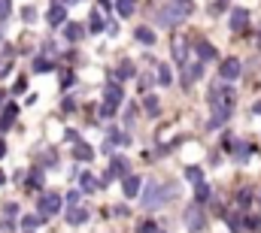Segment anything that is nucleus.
<instances>
[{
    "mask_svg": "<svg viewBox=\"0 0 261 233\" xmlns=\"http://www.w3.org/2000/svg\"><path fill=\"white\" fill-rule=\"evenodd\" d=\"M73 152H76V158H79V161H91V155H94V152H91V145H85V142H76V149H73Z\"/></svg>",
    "mask_w": 261,
    "mask_h": 233,
    "instance_id": "20",
    "label": "nucleus"
},
{
    "mask_svg": "<svg viewBox=\"0 0 261 233\" xmlns=\"http://www.w3.org/2000/svg\"><path fill=\"white\" fill-rule=\"evenodd\" d=\"M122 191H125V197H137V194H140V179H137V176H125Z\"/></svg>",
    "mask_w": 261,
    "mask_h": 233,
    "instance_id": "11",
    "label": "nucleus"
},
{
    "mask_svg": "<svg viewBox=\"0 0 261 233\" xmlns=\"http://www.w3.org/2000/svg\"><path fill=\"white\" fill-rule=\"evenodd\" d=\"M252 115H261V100L255 103V106H252Z\"/></svg>",
    "mask_w": 261,
    "mask_h": 233,
    "instance_id": "38",
    "label": "nucleus"
},
{
    "mask_svg": "<svg viewBox=\"0 0 261 233\" xmlns=\"http://www.w3.org/2000/svg\"><path fill=\"white\" fill-rule=\"evenodd\" d=\"M12 12V0H0V21Z\"/></svg>",
    "mask_w": 261,
    "mask_h": 233,
    "instance_id": "27",
    "label": "nucleus"
},
{
    "mask_svg": "<svg viewBox=\"0 0 261 233\" xmlns=\"http://www.w3.org/2000/svg\"><path fill=\"white\" fill-rule=\"evenodd\" d=\"M246 24H249V12H246V9H234L231 18H228V27H231L234 34H243Z\"/></svg>",
    "mask_w": 261,
    "mask_h": 233,
    "instance_id": "5",
    "label": "nucleus"
},
{
    "mask_svg": "<svg viewBox=\"0 0 261 233\" xmlns=\"http://www.w3.org/2000/svg\"><path fill=\"white\" fill-rule=\"evenodd\" d=\"M170 197H173V188H170V185H152V188L146 191L143 203H146V209H155V206H161V203L170 200Z\"/></svg>",
    "mask_w": 261,
    "mask_h": 233,
    "instance_id": "2",
    "label": "nucleus"
},
{
    "mask_svg": "<svg viewBox=\"0 0 261 233\" xmlns=\"http://www.w3.org/2000/svg\"><path fill=\"white\" fill-rule=\"evenodd\" d=\"M170 82H173V73H170V67H167V64H158V85H164V88H167Z\"/></svg>",
    "mask_w": 261,
    "mask_h": 233,
    "instance_id": "14",
    "label": "nucleus"
},
{
    "mask_svg": "<svg viewBox=\"0 0 261 233\" xmlns=\"http://www.w3.org/2000/svg\"><path fill=\"white\" fill-rule=\"evenodd\" d=\"M130 9H134V0H119V12L122 15H130Z\"/></svg>",
    "mask_w": 261,
    "mask_h": 233,
    "instance_id": "29",
    "label": "nucleus"
},
{
    "mask_svg": "<svg viewBox=\"0 0 261 233\" xmlns=\"http://www.w3.org/2000/svg\"><path fill=\"white\" fill-rule=\"evenodd\" d=\"M225 218H228V224H231L234 230H240V215H237V212H231V215H225Z\"/></svg>",
    "mask_w": 261,
    "mask_h": 233,
    "instance_id": "34",
    "label": "nucleus"
},
{
    "mask_svg": "<svg viewBox=\"0 0 261 233\" xmlns=\"http://www.w3.org/2000/svg\"><path fill=\"white\" fill-rule=\"evenodd\" d=\"M67 221H70V224H85V221H88V209H82L79 203H73V206L67 209Z\"/></svg>",
    "mask_w": 261,
    "mask_h": 233,
    "instance_id": "8",
    "label": "nucleus"
},
{
    "mask_svg": "<svg viewBox=\"0 0 261 233\" xmlns=\"http://www.w3.org/2000/svg\"><path fill=\"white\" fill-rule=\"evenodd\" d=\"M73 109H76V103H73V100L67 97V100H64V112H73Z\"/></svg>",
    "mask_w": 261,
    "mask_h": 233,
    "instance_id": "37",
    "label": "nucleus"
},
{
    "mask_svg": "<svg viewBox=\"0 0 261 233\" xmlns=\"http://www.w3.org/2000/svg\"><path fill=\"white\" fill-rule=\"evenodd\" d=\"M192 9H195V6H192V0H176L173 6H164V9L158 12V24H161V27H173L176 21H182V18H186L182 12H192Z\"/></svg>",
    "mask_w": 261,
    "mask_h": 233,
    "instance_id": "1",
    "label": "nucleus"
},
{
    "mask_svg": "<svg viewBox=\"0 0 261 233\" xmlns=\"http://www.w3.org/2000/svg\"><path fill=\"white\" fill-rule=\"evenodd\" d=\"M195 200L197 203H206V200H210V185H206L203 179L197 182V188H195Z\"/></svg>",
    "mask_w": 261,
    "mask_h": 233,
    "instance_id": "17",
    "label": "nucleus"
},
{
    "mask_svg": "<svg viewBox=\"0 0 261 233\" xmlns=\"http://www.w3.org/2000/svg\"><path fill=\"white\" fill-rule=\"evenodd\" d=\"M143 106H146V112H149V115H155V112H158V100H155L152 94H149V97L143 100Z\"/></svg>",
    "mask_w": 261,
    "mask_h": 233,
    "instance_id": "23",
    "label": "nucleus"
},
{
    "mask_svg": "<svg viewBox=\"0 0 261 233\" xmlns=\"http://www.w3.org/2000/svg\"><path fill=\"white\" fill-rule=\"evenodd\" d=\"M91 31H94V34L103 31V18H100V12H94V18H91Z\"/></svg>",
    "mask_w": 261,
    "mask_h": 233,
    "instance_id": "30",
    "label": "nucleus"
},
{
    "mask_svg": "<svg viewBox=\"0 0 261 233\" xmlns=\"http://www.w3.org/2000/svg\"><path fill=\"white\" fill-rule=\"evenodd\" d=\"M79 185H82V191H97V188H100V185H97V179H94L91 173L79 176Z\"/></svg>",
    "mask_w": 261,
    "mask_h": 233,
    "instance_id": "15",
    "label": "nucleus"
},
{
    "mask_svg": "<svg viewBox=\"0 0 261 233\" xmlns=\"http://www.w3.org/2000/svg\"><path fill=\"white\" fill-rule=\"evenodd\" d=\"M100 115H103V118H113V115H116V106H113V103H103V106H100Z\"/></svg>",
    "mask_w": 261,
    "mask_h": 233,
    "instance_id": "31",
    "label": "nucleus"
},
{
    "mask_svg": "<svg viewBox=\"0 0 261 233\" xmlns=\"http://www.w3.org/2000/svg\"><path fill=\"white\" fill-rule=\"evenodd\" d=\"M40 224H43V215H24L21 218V230L24 233H31L34 227H40Z\"/></svg>",
    "mask_w": 261,
    "mask_h": 233,
    "instance_id": "13",
    "label": "nucleus"
},
{
    "mask_svg": "<svg viewBox=\"0 0 261 233\" xmlns=\"http://www.w3.org/2000/svg\"><path fill=\"white\" fill-rule=\"evenodd\" d=\"M173 55L179 58V64H186V58H189V46H186V43H173Z\"/></svg>",
    "mask_w": 261,
    "mask_h": 233,
    "instance_id": "22",
    "label": "nucleus"
},
{
    "mask_svg": "<svg viewBox=\"0 0 261 233\" xmlns=\"http://www.w3.org/2000/svg\"><path fill=\"white\" fill-rule=\"evenodd\" d=\"M64 18H67V9L61 3H52V9H49V24L58 27V24H64Z\"/></svg>",
    "mask_w": 261,
    "mask_h": 233,
    "instance_id": "9",
    "label": "nucleus"
},
{
    "mask_svg": "<svg viewBox=\"0 0 261 233\" xmlns=\"http://www.w3.org/2000/svg\"><path fill=\"white\" fill-rule=\"evenodd\" d=\"M34 70H37V73H46V70H52V61H46V58L34 61Z\"/></svg>",
    "mask_w": 261,
    "mask_h": 233,
    "instance_id": "26",
    "label": "nucleus"
},
{
    "mask_svg": "<svg viewBox=\"0 0 261 233\" xmlns=\"http://www.w3.org/2000/svg\"><path fill=\"white\" fill-rule=\"evenodd\" d=\"M219 73H222V79H228V82H231V79H237V76H240V61L228 58L222 67H219Z\"/></svg>",
    "mask_w": 261,
    "mask_h": 233,
    "instance_id": "6",
    "label": "nucleus"
},
{
    "mask_svg": "<svg viewBox=\"0 0 261 233\" xmlns=\"http://www.w3.org/2000/svg\"><path fill=\"white\" fill-rule=\"evenodd\" d=\"M186 227L192 233H197L203 227V209H200V203H195L192 209H186Z\"/></svg>",
    "mask_w": 261,
    "mask_h": 233,
    "instance_id": "4",
    "label": "nucleus"
},
{
    "mask_svg": "<svg viewBox=\"0 0 261 233\" xmlns=\"http://www.w3.org/2000/svg\"><path fill=\"white\" fill-rule=\"evenodd\" d=\"M134 73H137V70H134V64H130V61H122V67L116 70V76H119V79H130Z\"/></svg>",
    "mask_w": 261,
    "mask_h": 233,
    "instance_id": "21",
    "label": "nucleus"
},
{
    "mask_svg": "<svg viewBox=\"0 0 261 233\" xmlns=\"http://www.w3.org/2000/svg\"><path fill=\"white\" fill-rule=\"evenodd\" d=\"M134 40H137V43H143V46H152V43H155V31L143 24V27H137V31H134Z\"/></svg>",
    "mask_w": 261,
    "mask_h": 233,
    "instance_id": "10",
    "label": "nucleus"
},
{
    "mask_svg": "<svg viewBox=\"0 0 261 233\" xmlns=\"http://www.w3.org/2000/svg\"><path fill=\"white\" fill-rule=\"evenodd\" d=\"M34 15H37L34 6H24V9H21V18H24V21H34Z\"/></svg>",
    "mask_w": 261,
    "mask_h": 233,
    "instance_id": "32",
    "label": "nucleus"
},
{
    "mask_svg": "<svg viewBox=\"0 0 261 233\" xmlns=\"http://www.w3.org/2000/svg\"><path fill=\"white\" fill-rule=\"evenodd\" d=\"M197 55H200V61H213L216 58V49L210 43H197Z\"/></svg>",
    "mask_w": 261,
    "mask_h": 233,
    "instance_id": "19",
    "label": "nucleus"
},
{
    "mask_svg": "<svg viewBox=\"0 0 261 233\" xmlns=\"http://www.w3.org/2000/svg\"><path fill=\"white\" fill-rule=\"evenodd\" d=\"M15 115H18V106H12V103H9V106L3 109V115H0V130H6V127L15 121Z\"/></svg>",
    "mask_w": 261,
    "mask_h": 233,
    "instance_id": "12",
    "label": "nucleus"
},
{
    "mask_svg": "<svg viewBox=\"0 0 261 233\" xmlns=\"http://www.w3.org/2000/svg\"><path fill=\"white\" fill-rule=\"evenodd\" d=\"M186 179H192V182H200V179H203V173H200L197 167H189V170H186Z\"/></svg>",
    "mask_w": 261,
    "mask_h": 233,
    "instance_id": "28",
    "label": "nucleus"
},
{
    "mask_svg": "<svg viewBox=\"0 0 261 233\" xmlns=\"http://www.w3.org/2000/svg\"><path fill=\"white\" fill-rule=\"evenodd\" d=\"M15 94H24L28 91V79H15V88H12Z\"/></svg>",
    "mask_w": 261,
    "mask_h": 233,
    "instance_id": "33",
    "label": "nucleus"
},
{
    "mask_svg": "<svg viewBox=\"0 0 261 233\" xmlns=\"http://www.w3.org/2000/svg\"><path fill=\"white\" fill-rule=\"evenodd\" d=\"M73 82H76V76H73V73H64V88H70Z\"/></svg>",
    "mask_w": 261,
    "mask_h": 233,
    "instance_id": "36",
    "label": "nucleus"
},
{
    "mask_svg": "<svg viewBox=\"0 0 261 233\" xmlns=\"http://www.w3.org/2000/svg\"><path fill=\"white\" fill-rule=\"evenodd\" d=\"M40 185H43V170H34V173L28 176V191H40Z\"/></svg>",
    "mask_w": 261,
    "mask_h": 233,
    "instance_id": "16",
    "label": "nucleus"
},
{
    "mask_svg": "<svg viewBox=\"0 0 261 233\" xmlns=\"http://www.w3.org/2000/svg\"><path fill=\"white\" fill-rule=\"evenodd\" d=\"M79 37H82V24H64V40L76 43Z\"/></svg>",
    "mask_w": 261,
    "mask_h": 233,
    "instance_id": "18",
    "label": "nucleus"
},
{
    "mask_svg": "<svg viewBox=\"0 0 261 233\" xmlns=\"http://www.w3.org/2000/svg\"><path fill=\"white\" fill-rule=\"evenodd\" d=\"M122 97H125V94H122V88H119L116 82H110V85L103 88V103H113V106H119V103H122Z\"/></svg>",
    "mask_w": 261,
    "mask_h": 233,
    "instance_id": "7",
    "label": "nucleus"
},
{
    "mask_svg": "<svg viewBox=\"0 0 261 233\" xmlns=\"http://www.w3.org/2000/svg\"><path fill=\"white\" fill-rule=\"evenodd\" d=\"M15 215H18V206H15V203H9V206H6V218H15Z\"/></svg>",
    "mask_w": 261,
    "mask_h": 233,
    "instance_id": "35",
    "label": "nucleus"
},
{
    "mask_svg": "<svg viewBox=\"0 0 261 233\" xmlns=\"http://www.w3.org/2000/svg\"><path fill=\"white\" fill-rule=\"evenodd\" d=\"M3 182H6V173H3V170H0V185H3Z\"/></svg>",
    "mask_w": 261,
    "mask_h": 233,
    "instance_id": "41",
    "label": "nucleus"
},
{
    "mask_svg": "<svg viewBox=\"0 0 261 233\" xmlns=\"http://www.w3.org/2000/svg\"><path fill=\"white\" fill-rule=\"evenodd\" d=\"M3 100H6V91H0V106H3Z\"/></svg>",
    "mask_w": 261,
    "mask_h": 233,
    "instance_id": "40",
    "label": "nucleus"
},
{
    "mask_svg": "<svg viewBox=\"0 0 261 233\" xmlns=\"http://www.w3.org/2000/svg\"><path fill=\"white\" fill-rule=\"evenodd\" d=\"M3 155H6V142L0 139V158H3Z\"/></svg>",
    "mask_w": 261,
    "mask_h": 233,
    "instance_id": "39",
    "label": "nucleus"
},
{
    "mask_svg": "<svg viewBox=\"0 0 261 233\" xmlns=\"http://www.w3.org/2000/svg\"><path fill=\"white\" fill-rule=\"evenodd\" d=\"M137 233H158V224H155V221H143V224L137 227Z\"/></svg>",
    "mask_w": 261,
    "mask_h": 233,
    "instance_id": "25",
    "label": "nucleus"
},
{
    "mask_svg": "<svg viewBox=\"0 0 261 233\" xmlns=\"http://www.w3.org/2000/svg\"><path fill=\"white\" fill-rule=\"evenodd\" d=\"M200 70H203L200 64H195V67H189V70H186V82H195L197 76H200Z\"/></svg>",
    "mask_w": 261,
    "mask_h": 233,
    "instance_id": "24",
    "label": "nucleus"
},
{
    "mask_svg": "<svg viewBox=\"0 0 261 233\" xmlns=\"http://www.w3.org/2000/svg\"><path fill=\"white\" fill-rule=\"evenodd\" d=\"M58 209H61V194L49 191V194H43V197H40V215H43V218L55 215Z\"/></svg>",
    "mask_w": 261,
    "mask_h": 233,
    "instance_id": "3",
    "label": "nucleus"
}]
</instances>
